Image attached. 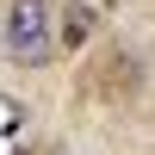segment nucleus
Listing matches in <instances>:
<instances>
[{
  "label": "nucleus",
  "instance_id": "2",
  "mask_svg": "<svg viewBox=\"0 0 155 155\" xmlns=\"http://www.w3.org/2000/svg\"><path fill=\"white\" fill-rule=\"evenodd\" d=\"M19 124H25L19 99H6V93H0V155H6V143H12V137H19Z\"/></svg>",
  "mask_w": 155,
  "mask_h": 155
},
{
  "label": "nucleus",
  "instance_id": "1",
  "mask_svg": "<svg viewBox=\"0 0 155 155\" xmlns=\"http://www.w3.org/2000/svg\"><path fill=\"white\" fill-rule=\"evenodd\" d=\"M6 50L25 68H44L56 37H50V0H12L6 6Z\"/></svg>",
  "mask_w": 155,
  "mask_h": 155
}]
</instances>
